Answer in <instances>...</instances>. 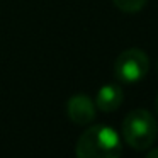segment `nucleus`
I'll return each instance as SVG.
<instances>
[{
    "mask_svg": "<svg viewBox=\"0 0 158 158\" xmlns=\"http://www.w3.org/2000/svg\"><path fill=\"white\" fill-rule=\"evenodd\" d=\"M75 153L80 158H116L123 153V144L114 127L95 124L80 134Z\"/></svg>",
    "mask_w": 158,
    "mask_h": 158,
    "instance_id": "nucleus-1",
    "label": "nucleus"
},
{
    "mask_svg": "<svg viewBox=\"0 0 158 158\" xmlns=\"http://www.w3.org/2000/svg\"><path fill=\"white\" fill-rule=\"evenodd\" d=\"M158 136V123L146 109H134L123 121V138L133 150L144 151Z\"/></svg>",
    "mask_w": 158,
    "mask_h": 158,
    "instance_id": "nucleus-2",
    "label": "nucleus"
},
{
    "mask_svg": "<svg viewBox=\"0 0 158 158\" xmlns=\"http://www.w3.org/2000/svg\"><path fill=\"white\" fill-rule=\"evenodd\" d=\"M150 70V58L139 48L124 49L114 63V75L119 82L136 83L146 77Z\"/></svg>",
    "mask_w": 158,
    "mask_h": 158,
    "instance_id": "nucleus-3",
    "label": "nucleus"
},
{
    "mask_svg": "<svg viewBox=\"0 0 158 158\" xmlns=\"http://www.w3.org/2000/svg\"><path fill=\"white\" fill-rule=\"evenodd\" d=\"M66 114H68L70 121L78 126H85L90 124L95 119V104L90 97L87 95H73L66 104Z\"/></svg>",
    "mask_w": 158,
    "mask_h": 158,
    "instance_id": "nucleus-4",
    "label": "nucleus"
},
{
    "mask_svg": "<svg viewBox=\"0 0 158 158\" xmlns=\"http://www.w3.org/2000/svg\"><path fill=\"white\" fill-rule=\"evenodd\" d=\"M124 100L123 89L114 83H107V85L100 87L95 97V107L100 109L102 112H114L121 107Z\"/></svg>",
    "mask_w": 158,
    "mask_h": 158,
    "instance_id": "nucleus-5",
    "label": "nucleus"
},
{
    "mask_svg": "<svg viewBox=\"0 0 158 158\" xmlns=\"http://www.w3.org/2000/svg\"><path fill=\"white\" fill-rule=\"evenodd\" d=\"M112 2H114V5H116L121 12L134 14V12H139L141 9L146 5L148 0H112Z\"/></svg>",
    "mask_w": 158,
    "mask_h": 158,
    "instance_id": "nucleus-6",
    "label": "nucleus"
},
{
    "mask_svg": "<svg viewBox=\"0 0 158 158\" xmlns=\"http://www.w3.org/2000/svg\"><path fill=\"white\" fill-rule=\"evenodd\" d=\"M148 156L150 158H155V156H158V150H148Z\"/></svg>",
    "mask_w": 158,
    "mask_h": 158,
    "instance_id": "nucleus-7",
    "label": "nucleus"
},
{
    "mask_svg": "<svg viewBox=\"0 0 158 158\" xmlns=\"http://www.w3.org/2000/svg\"><path fill=\"white\" fill-rule=\"evenodd\" d=\"M155 109H156V114H158V95H156V99H155Z\"/></svg>",
    "mask_w": 158,
    "mask_h": 158,
    "instance_id": "nucleus-8",
    "label": "nucleus"
},
{
    "mask_svg": "<svg viewBox=\"0 0 158 158\" xmlns=\"http://www.w3.org/2000/svg\"><path fill=\"white\" fill-rule=\"evenodd\" d=\"M156 70H158V65H156Z\"/></svg>",
    "mask_w": 158,
    "mask_h": 158,
    "instance_id": "nucleus-9",
    "label": "nucleus"
}]
</instances>
